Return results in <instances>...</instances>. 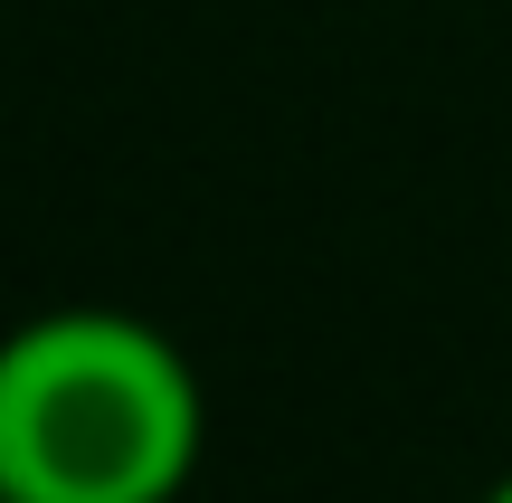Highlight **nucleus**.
Wrapping results in <instances>:
<instances>
[{"mask_svg": "<svg viewBox=\"0 0 512 503\" xmlns=\"http://www.w3.org/2000/svg\"><path fill=\"white\" fill-rule=\"evenodd\" d=\"M209 447V390L162 323L48 304L0 333V494L10 503H181Z\"/></svg>", "mask_w": 512, "mask_h": 503, "instance_id": "obj_1", "label": "nucleus"}, {"mask_svg": "<svg viewBox=\"0 0 512 503\" xmlns=\"http://www.w3.org/2000/svg\"><path fill=\"white\" fill-rule=\"evenodd\" d=\"M484 503H512V466H503V475H494V485H484Z\"/></svg>", "mask_w": 512, "mask_h": 503, "instance_id": "obj_2", "label": "nucleus"}, {"mask_svg": "<svg viewBox=\"0 0 512 503\" xmlns=\"http://www.w3.org/2000/svg\"><path fill=\"white\" fill-rule=\"evenodd\" d=\"M0 503H10V494H0Z\"/></svg>", "mask_w": 512, "mask_h": 503, "instance_id": "obj_3", "label": "nucleus"}]
</instances>
